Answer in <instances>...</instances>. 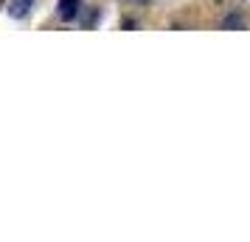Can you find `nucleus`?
Returning a JSON list of instances; mask_svg holds the SVG:
<instances>
[{
	"label": "nucleus",
	"mask_w": 250,
	"mask_h": 242,
	"mask_svg": "<svg viewBox=\"0 0 250 242\" xmlns=\"http://www.w3.org/2000/svg\"><path fill=\"white\" fill-rule=\"evenodd\" d=\"M59 20H65V23H70V20H76V14H79V0H59Z\"/></svg>",
	"instance_id": "obj_1"
},
{
	"label": "nucleus",
	"mask_w": 250,
	"mask_h": 242,
	"mask_svg": "<svg viewBox=\"0 0 250 242\" xmlns=\"http://www.w3.org/2000/svg\"><path fill=\"white\" fill-rule=\"evenodd\" d=\"M31 3H34V0H12L9 14H12V17H25V14H28V9H31Z\"/></svg>",
	"instance_id": "obj_2"
},
{
	"label": "nucleus",
	"mask_w": 250,
	"mask_h": 242,
	"mask_svg": "<svg viewBox=\"0 0 250 242\" xmlns=\"http://www.w3.org/2000/svg\"><path fill=\"white\" fill-rule=\"evenodd\" d=\"M245 25V20L239 17V14H228L225 20H222V28H228V31H233V28H242Z\"/></svg>",
	"instance_id": "obj_3"
},
{
	"label": "nucleus",
	"mask_w": 250,
	"mask_h": 242,
	"mask_svg": "<svg viewBox=\"0 0 250 242\" xmlns=\"http://www.w3.org/2000/svg\"><path fill=\"white\" fill-rule=\"evenodd\" d=\"M0 6H3V0H0Z\"/></svg>",
	"instance_id": "obj_4"
}]
</instances>
